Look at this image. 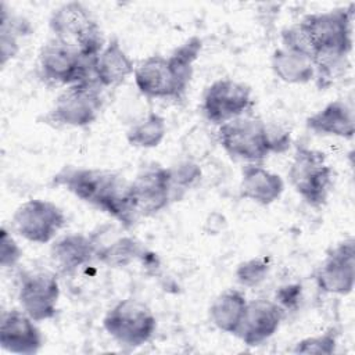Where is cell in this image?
Wrapping results in <instances>:
<instances>
[{
    "mask_svg": "<svg viewBox=\"0 0 355 355\" xmlns=\"http://www.w3.org/2000/svg\"><path fill=\"white\" fill-rule=\"evenodd\" d=\"M49 26L54 39L73 46L86 58L96 60L105 46L97 21L79 1H69L55 8L50 15Z\"/></svg>",
    "mask_w": 355,
    "mask_h": 355,
    "instance_id": "2",
    "label": "cell"
},
{
    "mask_svg": "<svg viewBox=\"0 0 355 355\" xmlns=\"http://www.w3.org/2000/svg\"><path fill=\"white\" fill-rule=\"evenodd\" d=\"M98 251L97 240L83 233H69L55 240L50 247V259L61 275H73L90 263Z\"/></svg>",
    "mask_w": 355,
    "mask_h": 355,
    "instance_id": "17",
    "label": "cell"
},
{
    "mask_svg": "<svg viewBox=\"0 0 355 355\" xmlns=\"http://www.w3.org/2000/svg\"><path fill=\"white\" fill-rule=\"evenodd\" d=\"M135 65L116 37H111L98 53L93 75L96 82L104 87H114L125 82L135 72Z\"/></svg>",
    "mask_w": 355,
    "mask_h": 355,
    "instance_id": "19",
    "label": "cell"
},
{
    "mask_svg": "<svg viewBox=\"0 0 355 355\" xmlns=\"http://www.w3.org/2000/svg\"><path fill=\"white\" fill-rule=\"evenodd\" d=\"M122 180L115 172L80 166H64L53 176V184L64 187L76 198L98 209Z\"/></svg>",
    "mask_w": 355,
    "mask_h": 355,
    "instance_id": "9",
    "label": "cell"
},
{
    "mask_svg": "<svg viewBox=\"0 0 355 355\" xmlns=\"http://www.w3.org/2000/svg\"><path fill=\"white\" fill-rule=\"evenodd\" d=\"M270 270L268 258L258 257L241 262L236 269V279L243 287H255L261 284Z\"/></svg>",
    "mask_w": 355,
    "mask_h": 355,
    "instance_id": "25",
    "label": "cell"
},
{
    "mask_svg": "<svg viewBox=\"0 0 355 355\" xmlns=\"http://www.w3.org/2000/svg\"><path fill=\"white\" fill-rule=\"evenodd\" d=\"M286 311L272 300L257 298L247 308L237 337L248 347H257L269 340L280 327Z\"/></svg>",
    "mask_w": 355,
    "mask_h": 355,
    "instance_id": "15",
    "label": "cell"
},
{
    "mask_svg": "<svg viewBox=\"0 0 355 355\" xmlns=\"http://www.w3.org/2000/svg\"><path fill=\"white\" fill-rule=\"evenodd\" d=\"M173 197L175 193L193 187L201 179V168L193 161H182L169 168Z\"/></svg>",
    "mask_w": 355,
    "mask_h": 355,
    "instance_id": "27",
    "label": "cell"
},
{
    "mask_svg": "<svg viewBox=\"0 0 355 355\" xmlns=\"http://www.w3.org/2000/svg\"><path fill=\"white\" fill-rule=\"evenodd\" d=\"M101 89L96 79L67 86L44 115V122L53 126L71 128H83L93 123L103 107Z\"/></svg>",
    "mask_w": 355,
    "mask_h": 355,
    "instance_id": "5",
    "label": "cell"
},
{
    "mask_svg": "<svg viewBox=\"0 0 355 355\" xmlns=\"http://www.w3.org/2000/svg\"><path fill=\"white\" fill-rule=\"evenodd\" d=\"M318 287L336 295H348L355 284V241L352 237L338 243L315 273Z\"/></svg>",
    "mask_w": 355,
    "mask_h": 355,
    "instance_id": "14",
    "label": "cell"
},
{
    "mask_svg": "<svg viewBox=\"0 0 355 355\" xmlns=\"http://www.w3.org/2000/svg\"><path fill=\"white\" fill-rule=\"evenodd\" d=\"M130 197L139 216H153L173 200L171 172L159 164L143 166L129 182Z\"/></svg>",
    "mask_w": 355,
    "mask_h": 355,
    "instance_id": "11",
    "label": "cell"
},
{
    "mask_svg": "<svg viewBox=\"0 0 355 355\" xmlns=\"http://www.w3.org/2000/svg\"><path fill=\"white\" fill-rule=\"evenodd\" d=\"M133 78L137 90L148 98H180L187 90L169 58L159 54L143 60Z\"/></svg>",
    "mask_w": 355,
    "mask_h": 355,
    "instance_id": "13",
    "label": "cell"
},
{
    "mask_svg": "<svg viewBox=\"0 0 355 355\" xmlns=\"http://www.w3.org/2000/svg\"><path fill=\"white\" fill-rule=\"evenodd\" d=\"M354 4L305 15L302 26L312 49L313 64L320 79L331 78L352 49Z\"/></svg>",
    "mask_w": 355,
    "mask_h": 355,
    "instance_id": "1",
    "label": "cell"
},
{
    "mask_svg": "<svg viewBox=\"0 0 355 355\" xmlns=\"http://www.w3.org/2000/svg\"><path fill=\"white\" fill-rule=\"evenodd\" d=\"M337 348V333L334 329H330L322 334L311 336L300 340L294 348V354H322L330 355L334 354Z\"/></svg>",
    "mask_w": 355,
    "mask_h": 355,
    "instance_id": "26",
    "label": "cell"
},
{
    "mask_svg": "<svg viewBox=\"0 0 355 355\" xmlns=\"http://www.w3.org/2000/svg\"><path fill=\"white\" fill-rule=\"evenodd\" d=\"M62 209L51 201L31 198L22 202L12 215L14 230L25 240L36 244L50 243L65 226Z\"/></svg>",
    "mask_w": 355,
    "mask_h": 355,
    "instance_id": "8",
    "label": "cell"
},
{
    "mask_svg": "<svg viewBox=\"0 0 355 355\" xmlns=\"http://www.w3.org/2000/svg\"><path fill=\"white\" fill-rule=\"evenodd\" d=\"M0 345L11 354L33 355L40 351L43 337L29 315L19 309H10L1 316Z\"/></svg>",
    "mask_w": 355,
    "mask_h": 355,
    "instance_id": "16",
    "label": "cell"
},
{
    "mask_svg": "<svg viewBox=\"0 0 355 355\" xmlns=\"http://www.w3.org/2000/svg\"><path fill=\"white\" fill-rule=\"evenodd\" d=\"M103 327L119 345L137 348L151 340L157 330V319L144 302L125 298L105 313Z\"/></svg>",
    "mask_w": 355,
    "mask_h": 355,
    "instance_id": "6",
    "label": "cell"
},
{
    "mask_svg": "<svg viewBox=\"0 0 355 355\" xmlns=\"http://www.w3.org/2000/svg\"><path fill=\"white\" fill-rule=\"evenodd\" d=\"M94 61L83 57L78 49L58 39L49 40L39 53L42 75L50 82L67 86L94 79Z\"/></svg>",
    "mask_w": 355,
    "mask_h": 355,
    "instance_id": "7",
    "label": "cell"
},
{
    "mask_svg": "<svg viewBox=\"0 0 355 355\" xmlns=\"http://www.w3.org/2000/svg\"><path fill=\"white\" fill-rule=\"evenodd\" d=\"M251 105L252 96L248 85L233 79H218L205 89L201 110L209 122L220 126L247 114Z\"/></svg>",
    "mask_w": 355,
    "mask_h": 355,
    "instance_id": "10",
    "label": "cell"
},
{
    "mask_svg": "<svg viewBox=\"0 0 355 355\" xmlns=\"http://www.w3.org/2000/svg\"><path fill=\"white\" fill-rule=\"evenodd\" d=\"M146 252V247H143L135 237L122 236L112 243L100 247L96 258L108 268H125L135 261H141Z\"/></svg>",
    "mask_w": 355,
    "mask_h": 355,
    "instance_id": "23",
    "label": "cell"
},
{
    "mask_svg": "<svg viewBox=\"0 0 355 355\" xmlns=\"http://www.w3.org/2000/svg\"><path fill=\"white\" fill-rule=\"evenodd\" d=\"M58 298L60 284L53 272L33 270L21 276L18 301L22 311L35 322L53 319L57 313Z\"/></svg>",
    "mask_w": 355,
    "mask_h": 355,
    "instance_id": "12",
    "label": "cell"
},
{
    "mask_svg": "<svg viewBox=\"0 0 355 355\" xmlns=\"http://www.w3.org/2000/svg\"><path fill=\"white\" fill-rule=\"evenodd\" d=\"M166 136V121L157 112H148L126 132L130 146L139 148L158 147Z\"/></svg>",
    "mask_w": 355,
    "mask_h": 355,
    "instance_id": "24",
    "label": "cell"
},
{
    "mask_svg": "<svg viewBox=\"0 0 355 355\" xmlns=\"http://www.w3.org/2000/svg\"><path fill=\"white\" fill-rule=\"evenodd\" d=\"M270 65L275 75L290 85L308 83L316 73L313 60L309 55L286 47H280L273 51Z\"/></svg>",
    "mask_w": 355,
    "mask_h": 355,
    "instance_id": "22",
    "label": "cell"
},
{
    "mask_svg": "<svg viewBox=\"0 0 355 355\" xmlns=\"http://www.w3.org/2000/svg\"><path fill=\"white\" fill-rule=\"evenodd\" d=\"M0 263L3 268H12L18 263L22 255V250L7 232L6 227L1 229V241H0Z\"/></svg>",
    "mask_w": 355,
    "mask_h": 355,
    "instance_id": "28",
    "label": "cell"
},
{
    "mask_svg": "<svg viewBox=\"0 0 355 355\" xmlns=\"http://www.w3.org/2000/svg\"><path fill=\"white\" fill-rule=\"evenodd\" d=\"M306 128L316 135L352 139L355 119L352 107L343 100H334L306 118Z\"/></svg>",
    "mask_w": 355,
    "mask_h": 355,
    "instance_id": "20",
    "label": "cell"
},
{
    "mask_svg": "<svg viewBox=\"0 0 355 355\" xmlns=\"http://www.w3.org/2000/svg\"><path fill=\"white\" fill-rule=\"evenodd\" d=\"M284 191V182L280 175L266 169L261 164H245L241 169L239 193L241 198L259 205H270Z\"/></svg>",
    "mask_w": 355,
    "mask_h": 355,
    "instance_id": "18",
    "label": "cell"
},
{
    "mask_svg": "<svg viewBox=\"0 0 355 355\" xmlns=\"http://www.w3.org/2000/svg\"><path fill=\"white\" fill-rule=\"evenodd\" d=\"M300 297H301V286L288 284V286L280 287V290L276 293V302L286 311V309L294 308L298 304Z\"/></svg>",
    "mask_w": 355,
    "mask_h": 355,
    "instance_id": "29",
    "label": "cell"
},
{
    "mask_svg": "<svg viewBox=\"0 0 355 355\" xmlns=\"http://www.w3.org/2000/svg\"><path fill=\"white\" fill-rule=\"evenodd\" d=\"M247 302L248 301L243 291L236 288H227L216 295L209 305V320L220 331L237 336L247 308Z\"/></svg>",
    "mask_w": 355,
    "mask_h": 355,
    "instance_id": "21",
    "label": "cell"
},
{
    "mask_svg": "<svg viewBox=\"0 0 355 355\" xmlns=\"http://www.w3.org/2000/svg\"><path fill=\"white\" fill-rule=\"evenodd\" d=\"M294 191L311 207H322L333 186V169L326 154L305 146H297L287 172Z\"/></svg>",
    "mask_w": 355,
    "mask_h": 355,
    "instance_id": "3",
    "label": "cell"
},
{
    "mask_svg": "<svg viewBox=\"0 0 355 355\" xmlns=\"http://www.w3.org/2000/svg\"><path fill=\"white\" fill-rule=\"evenodd\" d=\"M218 139L233 159L247 164H261L272 153L268 123L259 116L244 114L222 123Z\"/></svg>",
    "mask_w": 355,
    "mask_h": 355,
    "instance_id": "4",
    "label": "cell"
}]
</instances>
